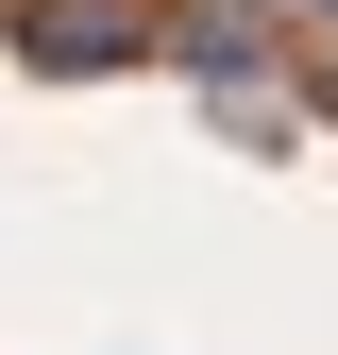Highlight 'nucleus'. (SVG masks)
<instances>
[{
  "label": "nucleus",
  "instance_id": "obj_2",
  "mask_svg": "<svg viewBox=\"0 0 338 355\" xmlns=\"http://www.w3.org/2000/svg\"><path fill=\"white\" fill-rule=\"evenodd\" d=\"M321 102H338V68H321Z\"/></svg>",
  "mask_w": 338,
  "mask_h": 355
},
{
  "label": "nucleus",
  "instance_id": "obj_1",
  "mask_svg": "<svg viewBox=\"0 0 338 355\" xmlns=\"http://www.w3.org/2000/svg\"><path fill=\"white\" fill-rule=\"evenodd\" d=\"M17 34H34V68H118L136 51V0H17Z\"/></svg>",
  "mask_w": 338,
  "mask_h": 355
}]
</instances>
